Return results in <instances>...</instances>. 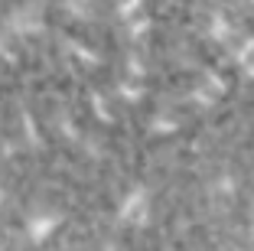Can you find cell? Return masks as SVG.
I'll list each match as a JSON object with an SVG mask.
<instances>
[{
    "mask_svg": "<svg viewBox=\"0 0 254 251\" xmlns=\"http://www.w3.org/2000/svg\"><path fill=\"white\" fill-rule=\"evenodd\" d=\"M121 215H124V222H130V225H143L147 215H150V196L143 189L130 192L127 202H124V209H121Z\"/></svg>",
    "mask_w": 254,
    "mask_h": 251,
    "instance_id": "1",
    "label": "cell"
},
{
    "mask_svg": "<svg viewBox=\"0 0 254 251\" xmlns=\"http://www.w3.org/2000/svg\"><path fill=\"white\" fill-rule=\"evenodd\" d=\"M222 95H225V79H218V75H209V79L195 88V98H199L202 104H212L215 98H222Z\"/></svg>",
    "mask_w": 254,
    "mask_h": 251,
    "instance_id": "2",
    "label": "cell"
},
{
    "mask_svg": "<svg viewBox=\"0 0 254 251\" xmlns=\"http://www.w3.org/2000/svg\"><path fill=\"white\" fill-rule=\"evenodd\" d=\"M238 62H241V69H245V72L254 79V39H248V43L241 46V52H238Z\"/></svg>",
    "mask_w": 254,
    "mask_h": 251,
    "instance_id": "3",
    "label": "cell"
},
{
    "mask_svg": "<svg viewBox=\"0 0 254 251\" xmlns=\"http://www.w3.org/2000/svg\"><path fill=\"white\" fill-rule=\"evenodd\" d=\"M56 229V219H53V215H49V219H36V222H33V238H36V242H43V238L46 235H49V232H53Z\"/></svg>",
    "mask_w": 254,
    "mask_h": 251,
    "instance_id": "4",
    "label": "cell"
},
{
    "mask_svg": "<svg viewBox=\"0 0 254 251\" xmlns=\"http://www.w3.org/2000/svg\"><path fill=\"white\" fill-rule=\"evenodd\" d=\"M153 127H157V131H173V127H176V121H173V118H160Z\"/></svg>",
    "mask_w": 254,
    "mask_h": 251,
    "instance_id": "5",
    "label": "cell"
}]
</instances>
